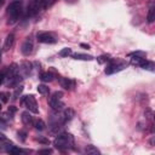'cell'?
<instances>
[{
	"instance_id": "obj_1",
	"label": "cell",
	"mask_w": 155,
	"mask_h": 155,
	"mask_svg": "<svg viewBox=\"0 0 155 155\" xmlns=\"http://www.w3.org/2000/svg\"><path fill=\"white\" fill-rule=\"evenodd\" d=\"M53 145L58 150H68L74 147V137L71 133H59L53 140Z\"/></svg>"
},
{
	"instance_id": "obj_2",
	"label": "cell",
	"mask_w": 155,
	"mask_h": 155,
	"mask_svg": "<svg viewBox=\"0 0 155 155\" xmlns=\"http://www.w3.org/2000/svg\"><path fill=\"white\" fill-rule=\"evenodd\" d=\"M22 13V2L21 1H12L7 6V15H8V23H15Z\"/></svg>"
},
{
	"instance_id": "obj_3",
	"label": "cell",
	"mask_w": 155,
	"mask_h": 155,
	"mask_svg": "<svg viewBox=\"0 0 155 155\" xmlns=\"http://www.w3.org/2000/svg\"><path fill=\"white\" fill-rule=\"evenodd\" d=\"M22 104L31 113L34 114H38L39 113V109H38V103H36V99L34 98L33 94H28V96H24L22 98Z\"/></svg>"
},
{
	"instance_id": "obj_4",
	"label": "cell",
	"mask_w": 155,
	"mask_h": 155,
	"mask_svg": "<svg viewBox=\"0 0 155 155\" xmlns=\"http://www.w3.org/2000/svg\"><path fill=\"white\" fill-rule=\"evenodd\" d=\"M45 7V0H33L29 5H28V11L27 15L29 17L38 15L42 8Z\"/></svg>"
},
{
	"instance_id": "obj_5",
	"label": "cell",
	"mask_w": 155,
	"mask_h": 155,
	"mask_svg": "<svg viewBox=\"0 0 155 155\" xmlns=\"http://www.w3.org/2000/svg\"><path fill=\"white\" fill-rule=\"evenodd\" d=\"M126 67H127V63L125 62H110V64L105 68V74H114V73L121 71Z\"/></svg>"
},
{
	"instance_id": "obj_6",
	"label": "cell",
	"mask_w": 155,
	"mask_h": 155,
	"mask_svg": "<svg viewBox=\"0 0 155 155\" xmlns=\"http://www.w3.org/2000/svg\"><path fill=\"white\" fill-rule=\"evenodd\" d=\"M48 104H50L51 109L54 110V111L62 110L63 107H64V103L62 102V98H57V97H53V96L50 97V99H48Z\"/></svg>"
},
{
	"instance_id": "obj_7",
	"label": "cell",
	"mask_w": 155,
	"mask_h": 155,
	"mask_svg": "<svg viewBox=\"0 0 155 155\" xmlns=\"http://www.w3.org/2000/svg\"><path fill=\"white\" fill-rule=\"evenodd\" d=\"M132 54H134V57L131 59V63L134 64V65H138V67H140V68H143V69H145V65H147L148 61H147L145 58L138 56V54H142V52H134V53H131L130 56H132Z\"/></svg>"
},
{
	"instance_id": "obj_8",
	"label": "cell",
	"mask_w": 155,
	"mask_h": 155,
	"mask_svg": "<svg viewBox=\"0 0 155 155\" xmlns=\"http://www.w3.org/2000/svg\"><path fill=\"white\" fill-rule=\"evenodd\" d=\"M36 38H38V41L42 42V44H54L56 42L54 36L50 33H39Z\"/></svg>"
},
{
	"instance_id": "obj_9",
	"label": "cell",
	"mask_w": 155,
	"mask_h": 155,
	"mask_svg": "<svg viewBox=\"0 0 155 155\" xmlns=\"http://www.w3.org/2000/svg\"><path fill=\"white\" fill-rule=\"evenodd\" d=\"M21 52H22L24 56H29V54L33 52V41L29 40V39H27V40L22 44V46H21Z\"/></svg>"
},
{
	"instance_id": "obj_10",
	"label": "cell",
	"mask_w": 155,
	"mask_h": 155,
	"mask_svg": "<svg viewBox=\"0 0 155 155\" xmlns=\"http://www.w3.org/2000/svg\"><path fill=\"white\" fill-rule=\"evenodd\" d=\"M74 115H75V111H74L71 108L64 109V110H63V113L61 114V120H62V122L64 124V122H67V121L71 120V119L74 117Z\"/></svg>"
},
{
	"instance_id": "obj_11",
	"label": "cell",
	"mask_w": 155,
	"mask_h": 155,
	"mask_svg": "<svg viewBox=\"0 0 155 155\" xmlns=\"http://www.w3.org/2000/svg\"><path fill=\"white\" fill-rule=\"evenodd\" d=\"M21 119H22L23 125H25V126H31V125H33V122H34V119H33V116H31L30 111H23V113H22Z\"/></svg>"
},
{
	"instance_id": "obj_12",
	"label": "cell",
	"mask_w": 155,
	"mask_h": 155,
	"mask_svg": "<svg viewBox=\"0 0 155 155\" xmlns=\"http://www.w3.org/2000/svg\"><path fill=\"white\" fill-rule=\"evenodd\" d=\"M59 82H61V86L64 88V90H71L74 86H75V82L68 78H61L59 79Z\"/></svg>"
},
{
	"instance_id": "obj_13",
	"label": "cell",
	"mask_w": 155,
	"mask_h": 155,
	"mask_svg": "<svg viewBox=\"0 0 155 155\" xmlns=\"http://www.w3.org/2000/svg\"><path fill=\"white\" fill-rule=\"evenodd\" d=\"M19 71L22 73V75L23 76H28L29 74H30V71H31V63H29V62H23L22 64H21V67H19Z\"/></svg>"
},
{
	"instance_id": "obj_14",
	"label": "cell",
	"mask_w": 155,
	"mask_h": 155,
	"mask_svg": "<svg viewBox=\"0 0 155 155\" xmlns=\"http://www.w3.org/2000/svg\"><path fill=\"white\" fill-rule=\"evenodd\" d=\"M13 44H15V35L11 33V34H8V35L6 36V39H5V42H4V51H8V50L13 46Z\"/></svg>"
},
{
	"instance_id": "obj_15",
	"label": "cell",
	"mask_w": 155,
	"mask_h": 155,
	"mask_svg": "<svg viewBox=\"0 0 155 155\" xmlns=\"http://www.w3.org/2000/svg\"><path fill=\"white\" fill-rule=\"evenodd\" d=\"M74 59H80V61H92L93 56L91 54H84V53H74L71 54Z\"/></svg>"
},
{
	"instance_id": "obj_16",
	"label": "cell",
	"mask_w": 155,
	"mask_h": 155,
	"mask_svg": "<svg viewBox=\"0 0 155 155\" xmlns=\"http://www.w3.org/2000/svg\"><path fill=\"white\" fill-rule=\"evenodd\" d=\"M53 78L54 76H53V74L51 71H45V73H41V75H40V79L44 82H51L53 80Z\"/></svg>"
},
{
	"instance_id": "obj_17",
	"label": "cell",
	"mask_w": 155,
	"mask_h": 155,
	"mask_svg": "<svg viewBox=\"0 0 155 155\" xmlns=\"http://www.w3.org/2000/svg\"><path fill=\"white\" fill-rule=\"evenodd\" d=\"M33 126H34L35 130H38V131H42V130H45V127H46L44 120H41V119H36V120H34Z\"/></svg>"
},
{
	"instance_id": "obj_18",
	"label": "cell",
	"mask_w": 155,
	"mask_h": 155,
	"mask_svg": "<svg viewBox=\"0 0 155 155\" xmlns=\"http://www.w3.org/2000/svg\"><path fill=\"white\" fill-rule=\"evenodd\" d=\"M155 21V7L151 6L149 8V12H148V16H147V22L148 23H153Z\"/></svg>"
},
{
	"instance_id": "obj_19",
	"label": "cell",
	"mask_w": 155,
	"mask_h": 155,
	"mask_svg": "<svg viewBox=\"0 0 155 155\" xmlns=\"http://www.w3.org/2000/svg\"><path fill=\"white\" fill-rule=\"evenodd\" d=\"M85 153L88 154V155H98V154H101V151L97 148H94L93 145H87L86 149H85Z\"/></svg>"
},
{
	"instance_id": "obj_20",
	"label": "cell",
	"mask_w": 155,
	"mask_h": 155,
	"mask_svg": "<svg viewBox=\"0 0 155 155\" xmlns=\"http://www.w3.org/2000/svg\"><path fill=\"white\" fill-rule=\"evenodd\" d=\"M7 153H10V154H21V153H23V150L21 148L15 147L13 144H10V148H7Z\"/></svg>"
},
{
	"instance_id": "obj_21",
	"label": "cell",
	"mask_w": 155,
	"mask_h": 155,
	"mask_svg": "<svg viewBox=\"0 0 155 155\" xmlns=\"http://www.w3.org/2000/svg\"><path fill=\"white\" fill-rule=\"evenodd\" d=\"M71 54H73V51H71V48H69V47L62 48V50L59 51V56H61V57H68V56H71Z\"/></svg>"
},
{
	"instance_id": "obj_22",
	"label": "cell",
	"mask_w": 155,
	"mask_h": 155,
	"mask_svg": "<svg viewBox=\"0 0 155 155\" xmlns=\"http://www.w3.org/2000/svg\"><path fill=\"white\" fill-rule=\"evenodd\" d=\"M22 91H23V86H22V85H21V86H16V90H15V92H13V94H12V99H13V101L18 99L19 94L22 93Z\"/></svg>"
},
{
	"instance_id": "obj_23",
	"label": "cell",
	"mask_w": 155,
	"mask_h": 155,
	"mask_svg": "<svg viewBox=\"0 0 155 155\" xmlns=\"http://www.w3.org/2000/svg\"><path fill=\"white\" fill-rule=\"evenodd\" d=\"M38 92H39L40 94H48L50 90H48V87H47L46 85H39V86H38Z\"/></svg>"
},
{
	"instance_id": "obj_24",
	"label": "cell",
	"mask_w": 155,
	"mask_h": 155,
	"mask_svg": "<svg viewBox=\"0 0 155 155\" xmlns=\"http://www.w3.org/2000/svg\"><path fill=\"white\" fill-rule=\"evenodd\" d=\"M8 93H6V92H0V99L4 102V103H7V101H8Z\"/></svg>"
},
{
	"instance_id": "obj_25",
	"label": "cell",
	"mask_w": 155,
	"mask_h": 155,
	"mask_svg": "<svg viewBox=\"0 0 155 155\" xmlns=\"http://www.w3.org/2000/svg\"><path fill=\"white\" fill-rule=\"evenodd\" d=\"M108 61H111V59H110V56H105V54H104V56H101V57L98 58V62H99V63H104V62H108Z\"/></svg>"
},
{
	"instance_id": "obj_26",
	"label": "cell",
	"mask_w": 155,
	"mask_h": 155,
	"mask_svg": "<svg viewBox=\"0 0 155 155\" xmlns=\"http://www.w3.org/2000/svg\"><path fill=\"white\" fill-rule=\"evenodd\" d=\"M144 114H145V117H147L149 121H151V120H153V110H150V109H147Z\"/></svg>"
},
{
	"instance_id": "obj_27",
	"label": "cell",
	"mask_w": 155,
	"mask_h": 155,
	"mask_svg": "<svg viewBox=\"0 0 155 155\" xmlns=\"http://www.w3.org/2000/svg\"><path fill=\"white\" fill-rule=\"evenodd\" d=\"M5 78H6V68L2 69V70L0 71V85L5 81Z\"/></svg>"
},
{
	"instance_id": "obj_28",
	"label": "cell",
	"mask_w": 155,
	"mask_h": 155,
	"mask_svg": "<svg viewBox=\"0 0 155 155\" xmlns=\"http://www.w3.org/2000/svg\"><path fill=\"white\" fill-rule=\"evenodd\" d=\"M18 137H21V140H25L27 132H25V131H19V132H18Z\"/></svg>"
},
{
	"instance_id": "obj_29",
	"label": "cell",
	"mask_w": 155,
	"mask_h": 155,
	"mask_svg": "<svg viewBox=\"0 0 155 155\" xmlns=\"http://www.w3.org/2000/svg\"><path fill=\"white\" fill-rule=\"evenodd\" d=\"M16 111H17V108L16 107H13V105L8 107V113H16Z\"/></svg>"
},
{
	"instance_id": "obj_30",
	"label": "cell",
	"mask_w": 155,
	"mask_h": 155,
	"mask_svg": "<svg viewBox=\"0 0 155 155\" xmlns=\"http://www.w3.org/2000/svg\"><path fill=\"white\" fill-rule=\"evenodd\" d=\"M52 150L51 149H44V150H40V154H51Z\"/></svg>"
},
{
	"instance_id": "obj_31",
	"label": "cell",
	"mask_w": 155,
	"mask_h": 155,
	"mask_svg": "<svg viewBox=\"0 0 155 155\" xmlns=\"http://www.w3.org/2000/svg\"><path fill=\"white\" fill-rule=\"evenodd\" d=\"M36 140H39V142H41V143H45V144H47V143H48V140H47V139H45V138H41V137L36 138Z\"/></svg>"
},
{
	"instance_id": "obj_32",
	"label": "cell",
	"mask_w": 155,
	"mask_h": 155,
	"mask_svg": "<svg viewBox=\"0 0 155 155\" xmlns=\"http://www.w3.org/2000/svg\"><path fill=\"white\" fill-rule=\"evenodd\" d=\"M0 140H1V142H5V140H6V137H5V134H4L2 132H0Z\"/></svg>"
},
{
	"instance_id": "obj_33",
	"label": "cell",
	"mask_w": 155,
	"mask_h": 155,
	"mask_svg": "<svg viewBox=\"0 0 155 155\" xmlns=\"http://www.w3.org/2000/svg\"><path fill=\"white\" fill-rule=\"evenodd\" d=\"M80 46H81V47H85V48H90V46H88V45H86V44H81Z\"/></svg>"
},
{
	"instance_id": "obj_34",
	"label": "cell",
	"mask_w": 155,
	"mask_h": 155,
	"mask_svg": "<svg viewBox=\"0 0 155 155\" xmlns=\"http://www.w3.org/2000/svg\"><path fill=\"white\" fill-rule=\"evenodd\" d=\"M2 2H4V0H0V6L2 5Z\"/></svg>"
},
{
	"instance_id": "obj_35",
	"label": "cell",
	"mask_w": 155,
	"mask_h": 155,
	"mask_svg": "<svg viewBox=\"0 0 155 155\" xmlns=\"http://www.w3.org/2000/svg\"><path fill=\"white\" fill-rule=\"evenodd\" d=\"M1 109H2V105H1V103H0V111H1Z\"/></svg>"
},
{
	"instance_id": "obj_36",
	"label": "cell",
	"mask_w": 155,
	"mask_h": 155,
	"mask_svg": "<svg viewBox=\"0 0 155 155\" xmlns=\"http://www.w3.org/2000/svg\"><path fill=\"white\" fill-rule=\"evenodd\" d=\"M0 62H1V50H0Z\"/></svg>"
}]
</instances>
